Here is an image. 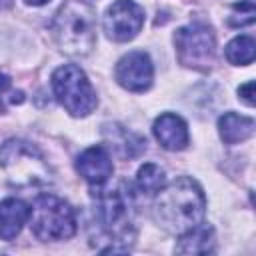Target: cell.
<instances>
[{
  "mask_svg": "<svg viewBox=\"0 0 256 256\" xmlns=\"http://www.w3.org/2000/svg\"><path fill=\"white\" fill-rule=\"evenodd\" d=\"M58 48L68 56H88L96 44V12L84 0H66L50 22Z\"/></svg>",
  "mask_w": 256,
  "mask_h": 256,
  "instance_id": "obj_3",
  "label": "cell"
},
{
  "mask_svg": "<svg viewBox=\"0 0 256 256\" xmlns=\"http://www.w3.org/2000/svg\"><path fill=\"white\" fill-rule=\"evenodd\" d=\"M218 132L226 144H238L254 134V120L236 112H226L218 120Z\"/></svg>",
  "mask_w": 256,
  "mask_h": 256,
  "instance_id": "obj_14",
  "label": "cell"
},
{
  "mask_svg": "<svg viewBox=\"0 0 256 256\" xmlns=\"http://www.w3.org/2000/svg\"><path fill=\"white\" fill-rule=\"evenodd\" d=\"M0 168L16 188L48 186L54 180L40 150L20 138H10L0 146Z\"/></svg>",
  "mask_w": 256,
  "mask_h": 256,
  "instance_id": "obj_4",
  "label": "cell"
},
{
  "mask_svg": "<svg viewBox=\"0 0 256 256\" xmlns=\"http://www.w3.org/2000/svg\"><path fill=\"white\" fill-rule=\"evenodd\" d=\"M254 48L256 42L252 36H236L226 44V60L234 66H248L254 62Z\"/></svg>",
  "mask_w": 256,
  "mask_h": 256,
  "instance_id": "obj_15",
  "label": "cell"
},
{
  "mask_svg": "<svg viewBox=\"0 0 256 256\" xmlns=\"http://www.w3.org/2000/svg\"><path fill=\"white\" fill-rule=\"evenodd\" d=\"M30 228L42 242L68 240L76 234L74 208L54 194H40L30 208Z\"/></svg>",
  "mask_w": 256,
  "mask_h": 256,
  "instance_id": "obj_5",
  "label": "cell"
},
{
  "mask_svg": "<svg viewBox=\"0 0 256 256\" xmlns=\"http://www.w3.org/2000/svg\"><path fill=\"white\" fill-rule=\"evenodd\" d=\"M30 220V206L20 198L0 202V240H14Z\"/></svg>",
  "mask_w": 256,
  "mask_h": 256,
  "instance_id": "obj_12",
  "label": "cell"
},
{
  "mask_svg": "<svg viewBox=\"0 0 256 256\" xmlns=\"http://www.w3.org/2000/svg\"><path fill=\"white\" fill-rule=\"evenodd\" d=\"M152 214L160 228L174 236H182L204 222L206 196L196 180L178 176L170 184H164L160 192H156Z\"/></svg>",
  "mask_w": 256,
  "mask_h": 256,
  "instance_id": "obj_1",
  "label": "cell"
},
{
  "mask_svg": "<svg viewBox=\"0 0 256 256\" xmlns=\"http://www.w3.org/2000/svg\"><path fill=\"white\" fill-rule=\"evenodd\" d=\"M8 88H10V78L0 72V94H4Z\"/></svg>",
  "mask_w": 256,
  "mask_h": 256,
  "instance_id": "obj_19",
  "label": "cell"
},
{
  "mask_svg": "<svg viewBox=\"0 0 256 256\" xmlns=\"http://www.w3.org/2000/svg\"><path fill=\"white\" fill-rule=\"evenodd\" d=\"M114 78L122 88L130 90V92L148 90L154 80V66H152L150 56L142 50L128 52L126 56H122L118 60Z\"/></svg>",
  "mask_w": 256,
  "mask_h": 256,
  "instance_id": "obj_9",
  "label": "cell"
},
{
  "mask_svg": "<svg viewBox=\"0 0 256 256\" xmlns=\"http://www.w3.org/2000/svg\"><path fill=\"white\" fill-rule=\"evenodd\" d=\"M12 6V0H0V10H6Z\"/></svg>",
  "mask_w": 256,
  "mask_h": 256,
  "instance_id": "obj_21",
  "label": "cell"
},
{
  "mask_svg": "<svg viewBox=\"0 0 256 256\" xmlns=\"http://www.w3.org/2000/svg\"><path fill=\"white\" fill-rule=\"evenodd\" d=\"M104 32L114 42H128L138 36L144 26V10L134 0H116L108 6L104 20Z\"/></svg>",
  "mask_w": 256,
  "mask_h": 256,
  "instance_id": "obj_8",
  "label": "cell"
},
{
  "mask_svg": "<svg viewBox=\"0 0 256 256\" xmlns=\"http://www.w3.org/2000/svg\"><path fill=\"white\" fill-rule=\"evenodd\" d=\"M174 46L178 62L186 68L208 70L214 64L216 36L204 22H190L174 32Z\"/></svg>",
  "mask_w": 256,
  "mask_h": 256,
  "instance_id": "obj_7",
  "label": "cell"
},
{
  "mask_svg": "<svg viewBox=\"0 0 256 256\" xmlns=\"http://www.w3.org/2000/svg\"><path fill=\"white\" fill-rule=\"evenodd\" d=\"M76 170L90 186H104L110 180L114 166L104 146H90L76 158Z\"/></svg>",
  "mask_w": 256,
  "mask_h": 256,
  "instance_id": "obj_10",
  "label": "cell"
},
{
  "mask_svg": "<svg viewBox=\"0 0 256 256\" xmlns=\"http://www.w3.org/2000/svg\"><path fill=\"white\" fill-rule=\"evenodd\" d=\"M254 16H256L254 0H240L238 4L232 6L228 24L230 26H250L254 22Z\"/></svg>",
  "mask_w": 256,
  "mask_h": 256,
  "instance_id": "obj_17",
  "label": "cell"
},
{
  "mask_svg": "<svg viewBox=\"0 0 256 256\" xmlns=\"http://www.w3.org/2000/svg\"><path fill=\"white\" fill-rule=\"evenodd\" d=\"M96 222L100 224L102 242H106L100 252H128L132 248L136 240V210L124 182L96 194Z\"/></svg>",
  "mask_w": 256,
  "mask_h": 256,
  "instance_id": "obj_2",
  "label": "cell"
},
{
  "mask_svg": "<svg viewBox=\"0 0 256 256\" xmlns=\"http://www.w3.org/2000/svg\"><path fill=\"white\" fill-rule=\"evenodd\" d=\"M136 184H138L140 192H144V194H156L166 184V172L158 164L148 162V164H144V166L138 168Z\"/></svg>",
  "mask_w": 256,
  "mask_h": 256,
  "instance_id": "obj_16",
  "label": "cell"
},
{
  "mask_svg": "<svg viewBox=\"0 0 256 256\" xmlns=\"http://www.w3.org/2000/svg\"><path fill=\"white\" fill-rule=\"evenodd\" d=\"M26 4H30V6H42V4H46L48 0H24Z\"/></svg>",
  "mask_w": 256,
  "mask_h": 256,
  "instance_id": "obj_20",
  "label": "cell"
},
{
  "mask_svg": "<svg viewBox=\"0 0 256 256\" xmlns=\"http://www.w3.org/2000/svg\"><path fill=\"white\" fill-rule=\"evenodd\" d=\"M52 90L56 100L64 106V110L76 118L88 116L98 104L90 80L76 64H64L54 70Z\"/></svg>",
  "mask_w": 256,
  "mask_h": 256,
  "instance_id": "obj_6",
  "label": "cell"
},
{
  "mask_svg": "<svg viewBox=\"0 0 256 256\" xmlns=\"http://www.w3.org/2000/svg\"><path fill=\"white\" fill-rule=\"evenodd\" d=\"M214 246H216L214 228L202 222L180 236L176 252L178 254H210L214 252Z\"/></svg>",
  "mask_w": 256,
  "mask_h": 256,
  "instance_id": "obj_13",
  "label": "cell"
},
{
  "mask_svg": "<svg viewBox=\"0 0 256 256\" xmlns=\"http://www.w3.org/2000/svg\"><path fill=\"white\" fill-rule=\"evenodd\" d=\"M238 96L244 100V104L254 106V82L248 80L246 84H242V86L238 88Z\"/></svg>",
  "mask_w": 256,
  "mask_h": 256,
  "instance_id": "obj_18",
  "label": "cell"
},
{
  "mask_svg": "<svg viewBox=\"0 0 256 256\" xmlns=\"http://www.w3.org/2000/svg\"><path fill=\"white\" fill-rule=\"evenodd\" d=\"M152 132H154V138L160 142V146L166 148V150H172V152L184 150L190 142L186 122L178 114H172V112L160 114L154 120Z\"/></svg>",
  "mask_w": 256,
  "mask_h": 256,
  "instance_id": "obj_11",
  "label": "cell"
}]
</instances>
